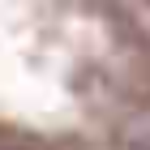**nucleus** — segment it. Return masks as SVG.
Returning <instances> with one entry per match:
<instances>
[{
    "label": "nucleus",
    "mask_w": 150,
    "mask_h": 150,
    "mask_svg": "<svg viewBox=\"0 0 150 150\" xmlns=\"http://www.w3.org/2000/svg\"><path fill=\"white\" fill-rule=\"evenodd\" d=\"M125 142H129L133 150H150V112H146V116H133V120H129Z\"/></svg>",
    "instance_id": "1"
}]
</instances>
